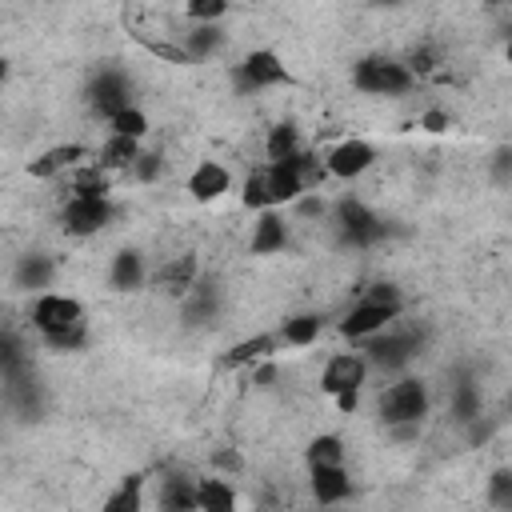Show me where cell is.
<instances>
[{"label": "cell", "mask_w": 512, "mask_h": 512, "mask_svg": "<svg viewBox=\"0 0 512 512\" xmlns=\"http://www.w3.org/2000/svg\"><path fill=\"white\" fill-rule=\"evenodd\" d=\"M16 280H20V288H48V280H52V264H48L44 256H24Z\"/></svg>", "instance_id": "obj_32"}, {"label": "cell", "mask_w": 512, "mask_h": 512, "mask_svg": "<svg viewBox=\"0 0 512 512\" xmlns=\"http://www.w3.org/2000/svg\"><path fill=\"white\" fill-rule=\"evenodd\" d=\"M368 380V360L360 352H332L320 372V392L340 396V392H360Z\"/></svg>", "instance_id": "obj_10"}, {"label": "cell", "mask_w": 512, "mask_h": 512, "mask_svg": "<svg viewBox=\"0 0 512 512\" xmlns=\"http://www.w3.org/2000/svg\"><path fill=\"white\" fill-rule=\"evenodd\" d=\"M404 316V296L396 284H372L368 296H360L340 320H336V332L344 340H372L380 336L384 328H392L396 320Z\"/></svg>", "instance_id": "obj_2"}, {"label": "cell", "mask_w": 512, "mask_h": 512, "mask_svg": "<svg viewBox=\"0 0 512 512\" xmlns=\"http://www.w3.org/2000/svg\"><path fill=\"white\" fill-rule=\"evenodd\" d=\"M276 352H280V344H276V336L272 332H256V336H244V340H236L224 356H220V368L224 372H232V368H256V364H264V360H276Z\"/></svg>", "instance_id": "obj_16"}, {"label": "cell", "mask_w": 512, "mask_h": 512, "mask_svg": "<svg viewBox=\"0 0 512 512\" xmlns=\"http://www.w3.org/2000/svg\"><path fill=\"white\" fill-rule=\"evenodd\" d=\"M236 508H240V496L228 476L212 472L196 480V512H236Z\"/></svg>", "instance_id": "obj_20"}, {"label": "cell", "mask_w": 512, "mask_h": 512, "mask_svg": "<svg viewBox=\"0 0 512 512\" xmlns=\"http://www.w3.org/2000/svg\"><path fill=\"white\" fill-rule=\"evenodd\" d=\"M220 44H224V32H220L216 24H200V28L184 32V40H180V48H184L188 64H192V60H208V56H212Z\"/></svg>", "instance_id": "obj_27"}, {"label": "cell", "mask_w": 512, "mask_h": 512, "mask_svg": "<svg viewBox=\"0 0 512 512\" xmlns=\"http://www.w3.org/2000/svg\"><path fill=\"white\" fill-rule=\"evenodd\" d=\"M300 152H304V144H300V132H296L292 120H280V124L268 128V136H264V164H284V160H292Z\"/></svg>", "instance_id": "obj_22"}, {"label": "cell", "mask_w": 512, "mask_h": 512, "mask_svg": "<svg viewBox=\"0 0 512 512\" xmlns=\"http://www.w3.org/2000/svg\"><path fill=\"white\" fill-rule=\"evenodd\" d=\"M108 192H112V176H108L104 168H96L92 160L72 172V192H68V196H92V200H100V196H108Z\"/></svg>", "instance_id": "obj_28"}, {"label": "cell", "mask_w": 512, "mask_h": 512, "mask_svg": "<svg viewBox=\"0 0 512 512\" xmlns=\"http://www.w3.org/2000/svg\"><path fill=\"white\" fill-rule=\"evenodd\" d=\"M140 152H144V148H140V140H128V136H104V144L92 152V164H96V168H104L108 176H116V172H124V176H128Z\"/></svg>", "instance_id": "obj_19"}, {"label": "cell", "mask_w": 512, "mask_h": 512, "mask_svg": "<svg viewBox=\"0 0 512 512\" xmlns=\"http://www.w3.org/2000/svg\"><path fill=\"white\" fill-rule=\"evenodd\" d=\"M160 168H164V156H160V152H140L136 164H132V176H136L140 184H152V180L160 176Z\"/></svg>", "instance_id": "obj_33"}, {"label": "cell", "mask_w": 512, "mask_h": 512, "mask_svg": "<svg viewBox=\"0 0 512 512\" xmlns=\"http://www.w3.org/2000/svg\"><path fill=\"white\" fill-rule=\"evenodd\" d=\"M232 80L240 92H264V88L292 84V72L276 48H252L240 56V64H232Z\"/></svg>", "instance_id": "obj_5"}, {"label": "cell", "mask_w": 512, "mask_h": 512, "mask_svg": "<svg viewBox=\"0 0 512 512\" xmlns=\"http://www.w3.org/2000/svg\"><path fill=\"white\" fill-rule=\"evenodd\" d=\"M200 280V264H196V256L192 252H184V256H168V260H160V268L152 272V284L160 288V292H168V296H188V288Z\"/></svg>", "instance_id": "obj_15"}, {"label": "cell", "mask_w": 512, "mask_h": 512, "mask_svg": "<svg viewBox=\"0 0 512 512\" xmlns=\"http://www.w3.org/2000/svg\"><path fill=\"white\" fill-rule=\"evenodd\" d=\"M428 408H432V392L420 376H400L376 396V416H380L384 428L420 424L428 416Z\"/></svg>", "instance_id": "obj_3"}, {"label": "cell", "mask_w": 512, "mask_h": 512, "mask_svg": "<svg viewBox=\"0 0 512 512\" xmlns=\"http://www.w3.org/2000/svg\"><path fill=\"white\" fill-rule=\"evenodd\" d=\"M212 468H216V476H220V472H224V476H236V472L244 468V460H240L236 448H220V452H212Z\"/></svg>", "instance_id": "obj_34"}, {"label": "cell", "mask_w": 512, "mask_h": 512, "mask_svg": "<svg viewBox=\"0 0 512 512\" xmlns=\"http://www.w3.org/2000/svg\"><path fill=\"white\" fill-rule=\"evenodd\" d=\"M216 304H220V288L212 280H196L184 296V316L188 320H212L216 316Z\"/></svg>", "instance_id": "obj_26"}, {"label": "cell", "mask_w": 512, "mask_h": 512, "mask_svg": "<svg viewBox=\"0 0 512 512\" xmlns=\"http://www.w3.org/2000/svg\"><path fill=\"white\" fill-rule=\"evenodd\" d=\"M344 456H348V448H344V440L336 432H320L304 448V464L308 468H336V464H344Z\"/></svg>", "instance_id": "obj_24"}, {"label": "cell", "mask_w": 512, "mask_h": 512, "mask_svg": "<svg viewBox=\"0 0 512 512\" xmlns=\"http://www.w3.org/2000/svg\"><path fill=\"white\" fill-rule=\"evenodd\" d=\"M332 224H336L340 240L352 244V248H368L384 236V220L356 196H344V200L332 204Z\"/></svg>", "instance_id": "obj_6"}, {"label": "cell", "mask_w": 512, "mask_h": 512, "mask_svg": "<svg viewBox=\"0 0 512 512\" xmlns=\"http://www.w3.org/2000/svg\"><path fill=\"white\" fill-rule=\"evenodd\" d=\"M232 192V172H228V164H220V160H200L192 172H188V196L196 200V204H212V200H220V196H228Z\"/></svg>", "instance_id": "obj_14"}, {"label": "cell", "mask_w": 512, "mask_h": 512, "mask_svg": "<svg viewBox=\"0 0 512 512\" xmlns=\"http://www.w3.org/2000/svg\"><path fill=\"white\" fill-rule=\"evenodd\" d=\"M112 216H116V204H112L108 196H100V200H92V196H68L64 208H60V224H64V232L76 236V240L100 236V232L112 224Z\"/></svg>", "instance_id": "obj_7"}, {"label": "cell", "mask_w": 512, "mask_h": 512, "mask_svg": "<svg viewBox=\"0 0 512 512\" xmlns=\"http://www.w3.org/2000/svg\"><path fill=\"white\" fill-rule=\"evenodd\" d=\"M484 492H488V504H492L496 512H512V472H508V468H496V472L488 476Z\"/></svg>", "instance_id": "obj_31"}, {"label": "cell", "mask_w": 512, "mask_h": 512, "mask_svg": "<svg viewBox=\"0 0 512 512\" xmlns=\"http://www.w3.org/2000/svg\"><path fill=\"white\" fill-rule=\"evenodd\" d=\"M88 160H92V148H88V144L64 140V144H52V148H44L40 156H32V160H28V176H32V180H56V176L76 172V168L88 164Z\"/></svg>", "instance_id": "obj_11"}, {"label": "cell", "mask_w": 512, "mask_h": 512, "mask_svg": "<svg viewBox=\"0 0 512 512\" xmlns=\"http://www.w3.org/2000/svg\"><path fill=\"white\" fill-rule=\"evenodd\" d=\"M144 280H148L144 256H140L136 248H120V252L112 256V264H108V288H116V292H136V288H144Z\"/></svg>", "instance_id": "obj_21"}, {"label": "cell", "mask_w": 512, "mask_h": 512, "mask_svg": "<svg viewBox=\"0 0 512 512\" xmlns=\"http://www.w3.org/2000/svg\"><path fill=\"white\" fill-rule=\"evenodd\" d=\"M360 356L368 360V368L376 364V368H404L412 356H416V340L412 336H404V332H380V336H372L364 348H360Z\"/></svg>", "instance_id": "obj_12"}, {"label": "cell", "mask_w": 512, "mask_h": 512, "mask_svg": "<svg viewBox=\"0 0 512 512\" xmlns=\"http://www.w3.org/2000/svg\"><path fill=\"white\" fill-rule=\"evenodd\" d=\"M32 328L40 332L44 348H52V352H76L88 344L84 304L68 292H40L32 300Z\"/></svg>", "instance_id": "obj_1"}, {"label": "cell", "mask_w": 512, "mask_h": 512, "mask_svg": "<svg viewBox=\"0 0 512 512\" xmlns=\"http://www.w3.org/2000/svg\"><path fill=\"white\" fill-rule=\"evenodd\" d=\"M448 124H452V120H448V112H440V108H432V112L420 116V128H424V132H448Z\"/></svg>", "instance_id": "obj_35"}, {"label": "cell", "mask_w": 512, "mask_h": 512, "mask_svg": "<svg viewBox=\"0 0 512 512\" xmlns=\"http://www.w3.org/2000/svg\"><path fill=\"white\" fill-rule=\"evenodd\" d=\"M88 104H92V112L108 124L116 112H124V108L132 104L128 76H124L120 68H100V72L92 76V84H88Z\"/></svg>", "instance_id": "obj_9"}, {"label": "cell", "mask_w": 512, "mask_h": 512, "mask_svg": "<svg viewBox=\"0 0 512 512\" xmlns=\"http://www.w3.org/2000/svg\"><path fill=\"white\" fill-rule=\"evenodd\" d=\"M160 508L164 512H196V480L192 476L160 480Z\"/></svg>", "instance_id": "obj_25"}, {"label": "cell", "mask_w": 512, "mask_h": 512, "mask_svg": "<svg viewBox=\"0 0 512 512\" xmlns=\"http://www.w3.org/2000/svg\"><path fill=\"white\" fill-rule=\"evenodd\" d=\"M144 472H128L120 476V484L104 496L100 512H144Z\"/></svg>", "instance_id": "obj_23"}, {"label": "cell", "mask_w": 512, "mask_h": 512, "mask_svg": "<svg viewBox=\"0 0 512 512\" xmlns=\"http://www.w3.org/2000/svg\"><path fill=\"white\" fill-rule=\"evenodd\" d=\"M280 348H312L324 336V312H292L272 332Z\"/></svg>", "instance_id": "obj_18"}, {"label": "cell", "mask_w": 512, "mask_h": 512, "mask_svg": "<svg viewBox=\"0 0 512 512\" xmlns=\"http://www.w3.org/2000/svg\"><path fill=\"white\" fill-rule=\"evenodd\" d=\"M416 76L404 68V60L392 56H360L352 64V88L364 96H404L412 92Z\"/></svg>", "instance_id": "obj_4"}, {"label": "cell", "mask_w": 512, "mask_h": 512, "mask_svg": "<svg viewBox=\"0 0 512 512\" xmlns=\"http://www.w3.org/2000/svg\"><path fill=\"white\" fill-rule=\"evenodd\" d=\"M248 248H252V256H276V252L288 248V220H284L280 208L256 212L252 232H248Z\"/></svg>", "instance_id": "obj_13"}, {"label": "cell", "mask_w": 512, "mask_h": 512, "mask_svg": "<svg viewBox=\"0 0 512 512\" xmlns=\"http://www.w3.org/2000/svg\"><path fill=\"white\" fill-rule=\"evenodd\" d=\"M228 0H188L184 4V16L192 20V28H200V24H216V20H224L228 16Z\"/></svg>", "instance_id": "obj_30"}, {"label": "cell", "mask_w": 512, "mask_h": 512, "mask_svg": "<svg viewBox=\"0 0 512 512\" xmlns=\"http://www.w3.org/2000/svg\"><path fill=\"white\" fill-rule=\"evenodd\" d=\"M148 116H144V108H136V104H128L124 112H116L112 120H108V136H128V140H144L148 136Z\"/></svg>", "instance_id": "obj_29"}, {"label": "cell", "mask_w": 512, "mask_h": 512, "mask_svg": "<svg viewBox=\"0 0 512 512\" xmlns=\"http://www.w3.org/2000/svg\"><path fill=\"white\" fill-rule=\"evenodd\" d=\"M320 164H324V176H332V180H356L376 164V148L364 136H348V140L332 144Z\"/></svg>", "instance_id": "obj_8"}, {"label": "cell", "mask_w": 512, "mask_h": 512, "mask_svg": "<svg viewBox=\"0 0 512 512\" xmlns=\"http://www.w3.org/2000/svg\"><path fill=\"white\" fill-rule=\"evenodd\" d=\"M336 400V408L344 412V416H352L356 408H360V392H340V396H332Z\"/></svg>", "instance_id": "obj_37"}, {"label": "cell", "mask_w": 512, "mask_h": 512, "mask_svg": "<svg viewBox=\"0 0 512 512\" xmlns=\"http://www.w3.org/2000/svg\"><path fill=\"white\" fill-rule=\"evenodd\" d=\"M8 72H12V68H8V60L0 56V80H8Z\"/></svg>", "instance_id": "obj_38"}, {"label": "cell", "mask_w": 512, "mask_h": 512, "mask_svg": "<svg viewBox=\"0 0 512 512\" xmlns=\"http://www.w3.org/2000/svg\"><path fill=\"white\" fill-rule=\"evenodd\" d=\"M308 488H312V500L320 508H336L352 496V476L344 464L336 468H308Z\"/></svg>", "instance_id": "obj_17"}, {"label": "cell", "mask_w": 512, "mask_h": 512, "mask_svg": "<svg viewBox=\"0 0 512 512\" xmlns=\"http://www.w3.org/2000/svg\"><path fill=\"white\" fill-rule=\"evenodd\" d=\"M272 380H276V364H272V360H264L260 368H252V384H260V388H268Z\"/></svg>", "instance_id": "obj_36"}]
</instances>
